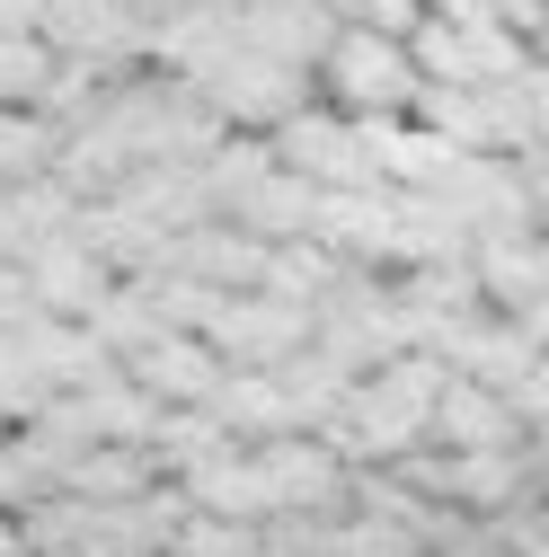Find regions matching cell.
I'll return each instance as SVG.
<instances>
[{
  "mask_svg": "<svg viewBox=\"0 0 549 557\" xmlns=\"http://www.w3.org/2000/svg\"><path fill=\"white\" fill-rule=\"evenodd\" d=\"M115 284H124V274H115L89 239H45V248L27 257V293H36V310L62 319V327H89V319L115 301Z\"/></svg>",
  "mask_w": 549,
  "mask_h": 557,
  "instance_id": "cell-4",
  "label": "cell"
},
{
  "mask_svg": "<svg viewBox=\"0 0 549 557\" xmlns=\"http://www.w3.org/2000/svg\"><path fill=\"white\" fill-rule=\"evenodd\" d=\"M435 451H452V460H469V451H523L514 398H497V389H478V381L452 372V389L435 407Z\"/></svg>",
  "mask_w": 549,
  "mask_h": 557,
  "instance_id": "cell-6",
  "label": "cell"
},
{
  "mask_svg": "<svg viewBox=\"0 0 549 557\" xmlns=\"http://www.w3.org/2000/svg\"><path fill=\"white\" fill-rule=\"evenodd\" d=\"M204 416H213V425H222L240 451H266V443L310 434V425H302V407H293V389H284V372H231L222 398L204 407Z\"/></svg>",
  "mask_w": 549,
  "mask_h": 557,
  "instance_id": "cell-5",
  "label": "cell"
},
{
  "mask_svg": "<svg viewBox=\"0 0 549 557\" xmlns=\"http://www.w3.org/2000/svg\"><path fill=\"white\" fill-rule=\"evenodd\" d=\"M319 98L355 124H407L426 107V72L399 36H373V27H337L328 62H319Z\"/></svg>",
  "mask_w": 549,
  "mask_h": 557,
  "instance_id": "cell-1",
  "label": "cell"
},
{
  "mask_svg": "<svg viewBox=\"0 0 549 557\" xmlns=\"http://www.w3.org/2000/svg\"><path fill=\"white\" fill-rule=\"evenodd\" d=\"M0 557H36V548H27V522H19V513H0Z\"/></svg>",
  "mask_w": 549,
  "mask_h": 557,
  "instance_id": "cell-10",
  "label": "cell"
},
{
  "mask_svg": "<svg viewBox=\"0 0 549 557\" xmlns=\"http://www.w3.org/2000/svg\"><path fill=\"white\" fill-rule=\"evenodd\" d=\"M133 389H143L160 416H186V407H213L222 398V381H231V363L213 355V345H204V336H151L143 345V355H124L115 363Z\"/></svg>",
  "mask_w": 549,
  "mask_h": 557,
  "instance_id": "cell-3",
  "label": "cell"
},
{
  "mask_svg": "<svg viewBox=\"0 0 549 557\" xmlns=\"http://www.w3.org/2000/svg\"><path fill=\"white\" fill-rule=\"evenodd\" d=\"M160 460L151 451H124V443H107V451H89V460H72V478H62V496H81V505H143V496H160Z\"/></svg>",
  "mask_w": 549,
  "mask_h": 557,
  "instance_id": "cell-8",
  "label": "cell"
},
{
  "mask_svg": "<svg viewBox=\"0 0 549 557\" xmlns=\"http://www.w3.org/2000/svg\"><path fill=\"white\" fill-rule=\"evenodd\" d=\"M204 345H213L231 372H284L293 355H310V345H319V319L293 310V301H274V293H240V301L213 310Z\"/></svg>",
  "mask_w": 549,
  "mask_h": 557,
  "instance_id": "cell-2",
  "label": "cell"
},
{
  "mask_svg": "<svg viewBox=\"0 0 549 557\" xmlns=\"http://www.w3.org/2000/svg\"><path fill=\"white\" fill-rule=\"evenodd\" d=\"M478 265V293H488L497 319H523L549 301V231H523V239H488L469 257Z\"/></svg>",
  "mask_w": 549,
  "mask_h": 557,
  "instance_id": "cell-7",
  "label": "cell"
},
{
  "mask_svg": "<svg viewBox=\"0 0 549 557\" xmlns=\"http://www.w3.org/2000/svg\"><path fill=\"white\" fill-rule=\"evenodd\" d=\"M532 62H549V36H540V45H532Z\"/></svg>",
  "mask_w": 549,
  "mask_h": 557,
  "instance_id": "cell-11",
  "label": "cell"
},
{
  "mask_svg": "<svg viewBox=\"0 0 549 557\" xmlns=\"http://www.w3.org/2000/svg\"><path fill=\"white\" fill-rule=\"evenodd\" d=\"M53 45L45 36H0V115H45L53 98Z\"/></svg>",
  "mask_w": 549,
  "mask_h": 557,
  "instance_id": "cell-9",
  "label": "cell"
}]
</instances>
